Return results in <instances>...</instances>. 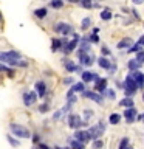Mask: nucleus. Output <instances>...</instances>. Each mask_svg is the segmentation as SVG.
I'll return each instance as SVG.
<instances>
[{
  "label": "nucleus",
  "mask_w": 144,
  "mask_h": 149,
  "mask_svg": "<svg viewBox=\"0 0 144 149\" xmlns=\"http://www.w3.org/2000/svg\"><path fill=\"white\" fill-rule=\"evenodd\" d=\"M132 45H133L132 37H124L123 40L118 42V48H125V47H132Z\"/></svg>",
  "instance_id": "4be33fe9"
},
{
  "label": "nucleus",
  "mask_w": 144,
  "mask_h": 149,
  "mask_svg": "<svg viewBox=\"0 0 144 149\" xmlns=\"http://www.w3.org/2000/svg\"><path fill=\"white\" fill-rule=\"evenodd\" d=\"M17 65H19V67H26V65H28V62H25V61H19V62H17Z\"/></svg>",
  "instance_id": "49530a36"
},
{
  "label": "nucleus",
  "mask_w": 144,
  "mask_h": 149,
  "mask_svg": "<svg viewBox=\"0 0 144 149\" xmlns=\"http://www.w3.org/2000/svg\"><path fill=\"white\" fill-rule=\"evenodd\" d=\"M68 2H71V3H76V2H79V0H68Z\"/></svg>",
  "instance_id": "3c124183"
},
{
  "label": "nucleus",
  "mask_w": 144,
  "mask_h": 149,
  "mask_svg": "<svg viewBox=\"0 0 144 149\" xmlns=\"http://www.w3.org/2000/svg\"><path fill=\"white\" fill-rule=\"evenodd\" d=\"M50 5H51V8L59 9V8H62V6H64V0H51Z\"/></svg>",
  "instance_id": "c756f323"
},
{
  "label": "nucleus",
  "mask_w": 144,
  "mask_h": 149,
  "mask_svg": "<svg viewBox=\"0 0 144 149\" xmlns=\"http://www.w3.org/2000/svg\"><path fill=\"white\" fill-rule=\"evenodd\" d=\"M31 137H33V143H36V144H37V143L40 141V137H39V134H33Z\"/></svg>",
  "instance_id": "79ce46f5"
},
{
  "label": "nucleus",
  "mask_w": 144,
  "mask_h": 149,
  "mask_svg": "<svg viewBox=\"0 0 144 149\" xmlns=\"http://www.w3.org/2000/svg\"><path fill=\"white\" fill-rule=\"evenodd\" d=\"M101 51H102V54H104V58H105V56H109V54H110V50H109V47H102V48H101Z\"/></svg>",
  "instance_id": "37998d69"
},
{
  "label": "nucleus",
  "mask_w": 144,
  "mask_h": 149,
  "mask_svg": "<svg viewBox=\"0 0 144 149\" xmlns=\"http://www.w3.org/2000/svg\"><path fill=\"white\" fill-rule=\"evenodd\" d=\"M9 130H11L12 137H17V138H30L31 137L30 129L25 127V126H22V124H17V123L9 124Z\"/></svg>",
  "instance_id": "f03ea898"
},
{
  "label": "nucleus",
  "mask_w": 144,
  "mask_h": 149,
  "mask_svg": "<svg viewBox=\"0 0 144 149\" xmlns=\"http://www.w3.org/2000/svg\"><path fill=\"white\" fill-rule=\"evenodd\" d=\"M67 44H68V40L65 39V37H64V39H53V40H51V51L56 53V51L62 50Z\"/></svg>",
  "instance_id": "6e6552de"
},
{
  "label": "nucleus",
  "mask_w": 144,
  "mask_h": 149,
  "mask_svg": "<svg viewBox=\"0 0 144 149\" xmlns=\"http://www.w3.org/2000/svg\"><path fill=\"white\" fill-rule=\"evenodd\" d=\"M82 95L85 96V98H88V100H91V101L98 102V104H102V96H101V95H98V93H95V92H85V90H84V92H82Z\"/></svg>",
  "instance_id": "dca6fc26"
},
{
  "label": "nucleus",
  "mask_w": 144,
  "mask_h": 149,
  "mask_svg": "<svg viewBox=\"0 0 144 149\" xmlns=\"http://www.w3.org/2000/svg\"><path fill=\"white\" fill-rule=\"evenodd\" d=\"M136 109L135 107H129L127 110L124 112V116H125V121H127V124H132L133 121H135V118H136Z\"/></svg>",
  "instance_id": "9b49d317"
},
{
  "label": "nucleus",
  "mask_w": 144,
  "mask_h": 149,
  "mask_svg": "<svg viewBox=\"0 0 144 149\" xmlns=\"http://www.w3.org/2000/svg\"><path fill=\"white\" fill-rule=\"evenodd\" d=\"M84 88H85V84H84V82H76V84H73V87L70 88L68 93H67V98L71 96L73 93H76V92H84Z\"/></svg>",
  "instance_id": "6ab92c4d"
},
{
  "label": "nucleus",
  "mask_w": 144,
  "mask_h": 149,
  "mask_svg": "<svg viewBox=\"0 0 144 149\" xmlns=\"http://www.w3.org/2000/svg\"><path fill=\"white\" fill-rule=\"evenodd\" d=\"M6 140H8V143L11 144L12 148H19V146H20V143H19V140H16V138H14L11 134H8V135H6Z\"/></svg>",
  "instance_id": "a878e982"
},
{
  "label": "nucleus",
  "mask_w": 144,
  "mask_h": 149,
  "mask_svg": "<svg viewBox=\"0 0 144 149\" xmlns=\"http://www.w3.org/2000/svg\"><path fill=\"white\" fill-rule=\"evenodd\" d=\"M104 95H105L107 98H110V100H115V98H116V95H115V92L111 90V88H107V90L104 92Z\"/></svg>",
  "instance_id": "e433bc0d"
},
{
  "label": "nucleus",
  "mask_w": 144,
  "mask_h": 149,
  "mask_svg": "<svg viewBox=\"0 0 144 149\" xmlns=\"http://www.w3.org/2000/svg\"><path fill=\"white\" fill-rule=\"evenodd\" d=\"M0 20H2V13H0Z\"/></svg>",
  "instance_id": "603ef678"
},
{
  "label": "nucleus",
  "mask_w": 144,
  "mask_h": 149,
  "mask_svg": "<svg viewBox=\"0 0 144 149\" xmlns=\"http://www.w3.org/2000/svg\"><path fill=\"white\" fill-rule=\"evenodd\" d=\"M62 113H64V112H62V109H60V110H57V112H56V113L53 115V118H54V120H59V118H60V115H62Z\"/></svg>",
  "instance_id": "c03bdc74"
},
{
  "label": "nucleus",
  "mask_w": 144,
  "mask_h": 149,
  "mask_svg": "<svg viewBox=\"0 0 144 149\" xmlns=\"http://www.w3.org/2000/svg\"><path fill=\"white\" fill-rule=\"evenodd\" d=\"M98 64H99V67H101V68H105V70L111 68V62H110V61L107 59V58H104V56L98 59Z\"/></svg>",
  "instance_id": "412c9836"
},
{
  "label": "nucleus",
  "mask_w": 144,
  "mask_h": 149,
  "mask_svg": "<svg viewBox=\"0 0 144 149\" xmlns=\"http://www.w3.org/2000/svg\"><path fill=\"white\" fill-rule=\"evenodd\" d=\"M48 110H50V102H48V101L39 106V112H40V113H46Z\"/></svg>",
  "instance_id": "473e14b6"
},
{
  "label": "nucleus",
  "mask_w": 144,
  "mask_h": 149,
  "mask_svg": "<svg viewBox=\"0 0 144 149\" xmlns=\"http://www.w3.org/2000/svg\"><path fill=\"white\" fill-rule=\"evenodd\" d=\"M62 64H64V68L67 70V72H70V73L76 72V68H78V65L74 64L73 61H70V59H64V61H62Z\"/></svg>",
  "instance_id": "aec40b11"
},
{
  "label": "nucleus",
  "mask_w": 144,
  "mask_h": 149,
  "mask_svg": "<svg viewBox=\"0 0 144 149\" xmlns=\"http://www.w3.org/2000/svg\"><path fill=\"white\" fill-rule=\"evenodd\" d=\"M19 61H20V53H19V51L9 50V51H2V53H0V62L2 64L16 67Z\"/></svg>",
  "instance_id": "f257e3e1"
},
{
  "label": "nucleus",
  "mask_w": 144,
  "mask_h": 149,
  "mask_svg": "<svg viewBox=\"0 0 144 149\" xmlns=\"http://www.w3.org/2000/svg\"><path fill=\"white\" fill-rule=\"evenodd\" d=\"M104 130H105V124L102 123H98L95 126H91L90 129H88V135H90V138L95 141V140H99L102 137V134H104Z\"/></svg>",
  "instance_id": "7ed1b4c3"
},
{
  "label": "nucleus",
  "mask_w": 144,
  "mask_h": 149,
  "mask_svg": "<svg viewBox=\"0 0 144 149\" xmlns=\"http://www.w3.org/2000/svg\"><path fill=\"white\" fill-rule=\"evenodd\" d=\"M79 61H81V64H82V65H87V67H90V65L95 62V56L90 54V53H87V54L79 56Z\"/></svg>",
  "instance_id": "f3484780"
},
{
  "label": "nucleus",
  "mask_w": 144,
  "mask_h": 149,
  "mask_svg": "<svg viewBox=\"0 0 144 149\" xmlns=\"http://www.w3.org/2000/svg\"><path fill=\"white\" fill-rule=\"evenodd\" d=\"M141 50H143V47L139 44H136V45H132L127 51H129V53H138V51H141Z\"/></svg>",
  "instance_id": "f704fd0d"
},
{
  "label": "nucleus",
  "mask_w": 144,
  "mask_h": 149,
  "mask_svg": "<svg viewBox=\"0 0 144 149\" xmlns=\"http://www.w3.org/2000/svg\"><path fill=\"white\" fill-rule=\"evenodd\" d=\"M119 106H123V107H133V100L132 98H124V100H121L119 101Z\"/></svg>",
  "instance_id": "bb28decb"
},
{
  "label": "nucleus",
  "mask_w": 144,
  "mask_h": 149,
  "mask_svg": "<svg viewBox=\"0 0 144 149\" xmlns=\"http://www.w3.org/2000/svg\"><path fill=\"white\" fill-rule=\"evenodd\" d=\"M143 101H144V95H143Z\"/></svg>",
  "instance_id": "864d4df0"
},
{
  "label": "nucleus",
  "mask_w": 144,
  "mask_h": 149,
  "mask_svg": "<svg viewBox=\"0 0 144 149\" xmlns=\"http://www.w3.org/2000/svg\"><path fill=\"white\" fill-rule=\"evenodd\" d=\"M102 146H104L102 140H95V141H93V149H101Z\"/></svg>",
  "instance_id": "4c0bfd02"
},
{
  "label": "nucleus",
  "mask_w": 144,
  "mask_h": 149,
  "mask_svg": "<svg viewBox=\"0 0 144 149\" xmlns=\"http://www.w3.org/2000/svg\"><path fill=\"white\" fill-rule=\"evenodd\" d=\"M36 149H51V148H50V146H46V144H44V143H39Z\"/></svg>",
  "instance_id": "a18cd8bd"
},
{
  "label": "nucleus",
  "mask_w": 144,
  "mask_h": 149,
  "mask_svg": "<svg viewBox=\"0 0 144 149\" xmlns=\"http://www.w3.org/2000/svg\"><path fill=\"white\" fill-rule=\"evenodd\" d=\"M101 19H102V20H110V19H111V11H110V9H102Z\"/></svg>",
  "instance_id": "7c9ffc66"
},
{
  "label": "nucleus",
  "mask_w": 144,
  "mask_h": 149,
  "mask_svg": "<svg viewBox=\"0 0 144 149\" xmlns=\"http://www.w3.org/2000/svg\"><path fill=\"white\" fill-rule=\"evenodd\" d=\"M74 140H78V141L85 144L88 140H91V138H90V135H88V130H76V132H74Z\"/></svg>",
  "instance_id": "9d476101"
},
{
  "label": "nucleus",
  "mask_w": 144,
  "mask_h": 149,
  "mask_svg": "<svg viewBox=\"0 0 144 149\" xmlns=\"http://www.w3.org/2000/svg\"><path fill=\"white\" fill-rule=\"evenodd\" d=\"M88 42H91V44H98V42H99V37H98V34H91V36H88Z\"/></svg>",
  "instance_id": "ea45409f"
},
{
  "label": "nucleus",
  "mask_w": 144,
  "mask_h": 149,
  "mask_svg": "<svg viewBox=\"0 0 144 149\" xmlns=\"http://www.w3.org/2000/svg\"><path fill=\"white\" fill-rule=\"evenodd\" d=\"M81 76H82L84 82H91V81H98V79H99V76H98L96 73H91V72H82Z\"/></svg>",
  "instance_id": "a211bd4d"
},
{
  "label": "nucleus",
  "mask_w": 144,
  "mask_h": 149,
  "mask_svg": "<svg viewBox=\"0 0 144 149\" xmlns=\"http://www.w3.org/2000/svg\"><path fill=\"white\" fill-rule=\"evenodd\" d=\"M34 88H36V93H37L40 98H44V96L46 95V86H45L44 81H37V82L34 84Z\"/></svg>",
  "instance_id": "2eb2a0df"
},
{
  "label": "nucleus",
  "mask_w": 144,
  "mask_h": 149,
  "mask_svg": "<svg viewBox=\"0 0 144 149\" xmlns=\"http://www.w3.org/2000/svg\"><path fill=\"white\" fill-rule=\"evenodd\" d=\"M95 90L104 93L107 90V79L105 78H99L98 81H95Z\"/></svg>",
  "instance_id": "4468645a"
},
{
  "label": "nucleus",
  "mask_w": 144,
  "mask_h": 149,
  "mask_svg": "<svg viewBox=\"0 0 144 149\" xmlns=\"http://www.w3.org/2000/svg\"><path fill=\"white\" fill-rule=\"evenodd\" d=\"M79 3H81V5H82V8H85V9H90V8H93L91 0H79Z\"/></svg>",
  "instance_id": "72a5a7b5"
},
{
  "label": "nucleus",
  "mask_w": 144,
  "mask_h": 149,
  "mask_svg": "<svg viewBox=\"0 0 144 149\" xmlns=\"http://www.w3.org/2000/svg\"><path fill=\"white\" fill-rule=\"evenodd\" d=\"M141 65H143V64H139L136 59H132V61H129V68L132 70V72H136V70H138L139 67H141Z\"/></svg>",
  "instance_id": "393cba45"
},
{
  "label": "nucleus",
  "mask_w": 144,
  "mask_h": 149,
  "mask_svg": "<svg viewBox=\"0 0 144 149\" xmlns=\"http://www.w3.org/2000/svg\"><path fill=\"white\" fill-rule=\"evenodd\" d=\"M91 115H93V112H91V110H88V109H87V110H84V116H85V120H90V118H91Z\"/></svg>",
  "instance_id": "a19ab883"
},
{
  "label": "nucleus",
  "mask_w": 144,
  "mask_h": 149,
  "mask_svg": "<svg viewBox=\"0 0 144 149\" xmlns=\"http://www.w3.org/2000/svg\"><path fill=\"white\" fill-rule=\"evenodd\" d=\"M130 76H132V79L138 84V87H144V73H141V72L136 70V72L130 73Z\"/></svg>",
  "instance_id": "ddd939ff"
},
{
  "label": "nucleus",
  "mask_w": 144,
  "mask_h": 149,
  "mask_svg": "<svg viewBox=\"0 0 144 149\" xmlns=\"http://www.w3.org/2000/svg\"><path fill=\"white\" fill-rule=\"evenodd\" d=\"M70 146H71V149H85V144L78 141V140H71V141H70Z\"/></svg>",
  "instance_id": "cd10ccee"
},
{
  "label": "nucleus",
  "mask_w": 144,
  "mask_h": 149,
  "mask_svg": "<svg viewBox=\"0 0 144 149\" xmlns=\"http://www.w3.org/2000/svg\"><path fill=\"white\" fill-rule=\"evenodd\" d=\"M79 40H81V39H79V36H78V34H74V36H73V39L70 40L68 44H67V45H65L64 48H62V51H64L65 54H70V53H71V51H73V50L78 47Z\"/></svg>",
  "instance_id": "0eeeda50"
},
{
  "label": "nucleus",
  "mask_w": 144,
  "mask_h": 149,
  "mask_svg": "<svg viewBox=\"0 0 144 149\" xmlns=\"http://www.w3.org/2000/svg\"><path fill=\"white\" fill-rule=\"evenodd\" d=\"M136 88H138V84L132 79V76H129L125 78V82H124V92H125V95H127V98L130 96H133L135 95V92H136Z\"/></svg>",
  "instance_id": "20e7f679"
},
{
  "label": "nucleus",
  "mask_w": 144,
  "mask_h": 149,
  "mask_svg": "<svg viewBox=\"0 0 144 149\" xmlns=\"http://www.w3.org/2000/svg\"><path fill=\"white\" fill-rule=\"evenodd\" d=\"M127 149H133V148H127Z\"/></svg>",
  "instance_id": "5fc2aeb1"
},
{
  "label": "nucleus",
  "mask_w": 144,
  "mask_h": 149,
  "mask_svg": "<svg viewBox=\"0 0 144 149\" xmlns=\"http://www.w3.org/2000/svg\"><path fill=\"white\" fill-rule=\"evenodd\" d=\"M64 84H73V78H65L64 79Z\"/></svg>",
  "instance_id": "de8ad7c7"
},
{
  "label": "nucleus",
  "mask_w": 144,
  "mask_h": 149,
  "mask_svg": "<svg viewBox=\"0 0 144 149\" xmlns=\"http://www.w3.org/2000/svg\"><path fill=\"white\" fill-rule=\"evenodd\" d=\"M46 8H37V9H34V16L36 17H39V19H44L45 16H46Z\"/></svg>",
  "instance_id": "c85d7f7f"
},
{
  "label": "nucleus",
  "mask_w": 144,
  "mask_h": 149,
  "mask_svg": "<svg viewBox=\"0 0 144 149\" xmlns=\"http://www.w3.org/2000/svg\"><path fill=\"white\" fill-rule=\"evenodd\" d=\"M136 61L139 64H144V51H138L136 53Z\"/></svg>",
  "instance_id": "58836bf2"
},
{
  "label": "nucleus",
  "mask_w": 144,
  "mask_h": 149,
  "mask_svg": "<svg viewBox=\"0 0 144 149\" xmlns=\"http://www.w3.org/2000/svg\"><path fill=\"white\" fill-rule=\"evenodd\" d=\"M68 126H70L71 129H76V130H79V127L85 126V123H84V120H82L79 115H76V113H71V115H68Z\"/></svg>",
  "instance_id": "39448f33"
},
{
  "label": "nucleus",
  "mask_w": 144,
  "mask_h": 149,
  "mask_svg": "<svg viewBox=\"0 0 144 149\" xmlns=\"http://www.w3.org/2000/svg\"><path fill=\"white\" fill-rule=\"evenodd\" d=\"M90 25H91V19H90V17L82 19V22H81V28H82V30H87Z\"/></svg>",
  "instance_id": "2f4dec72"
},
{
  "label": "nucleus",
  "mask_w": 144,
  "mask_h": 149,
  "mask_svg": "<svg viewBox=\"0 0 144 149\" xmlns=\"http://www.w3.org/2000/svg\"><path fill=\"white\" fill-rule=\"evenodd\" d=\"M0 72H2V73H6L9 78H12V76H14V70H12V68H9V67H6V65L2 64V62H0Z\"/></svg>",
  "instance_id": "5701e85b"
},
{
  "label": "nucleus",
  "mask_w": 144,
  "mask_h": 149,
  "mask_svg": "<svg viewBox=\"0 0 144 149\" xmlns=\"http://www.w3.org/2000/svg\"><path fill=\"white\" fill-rule=\"evenodd\" d=\"M109 123L110 124H119L121 123V115L119 113H111L109 116Z\"/></svg>",
  "instance_id": "b1692460"
},
{
  "label": "nucleus",
  "mask_w": 144,
  "mask_h": 149,
  "mask_svg": "<svg viewBox=\"0 0 144 149\" xmlns=\"http://www.w3.org/2000/svg\"><path fill=\"white\" fill-rule=\"evenodd\" d=\"M138 120H141L143 123H144V113H143V115H139V116H138Z\"/></svg>",
  "instance_id": "8fccbe9b"
},
{
  "label": "nucleus",
  "mask_w": 144,
  "mask_h": 149,
  "mask_svg": "<svg viewBox=\"0 0 144 149\" xmlns=\"http://www.w3.org/2000/svg\"><path fill=\"white\" fill-rule=\"evenodd\" d=\"M87 53H90V42H88V39L85 37V39L81 40V47H79L78 56H82V54H87Z\"/></svg>",
  "instance_id": "f8f14e48"
},
{
  "label": "nucleus",
  "mask_w": 144,
  "mask_h": 149,
  "mask_svg": "<svg viewBox=\"0 0 144 149\" xmlns=\"http://www.w3.org/2000/svg\"><path fill=\"white\" fill-rule=\"evenodd\" d=\"M138 44H139V45H141V47L144 45V36H141V37H139V40H138Z\"/></svg>",
  "instance_id": "09e8293b"
},
{
  "label": "nucleus",
  "mask_w": 144,
  "mask_h": 149,
  "mask_svg": "<svg viewBox=\"0 0 144 149\" xmlns=\"http://www.w3.org/2000/svg\"><path fill=\"white\" fill-rule=\"evenodd\" d=\"M54 31L59 33V34H62L65 37V36H68L70 33H73V26L68 25V23H65V22H57L54 25Z\"/></svg>",
  "instance_id": "423d86ee"
},
{
  "label": "nucleus",
  "mask_w": 144,
  "mask_h": 149,
  "mask_svg": "<svg viewBox=\"0 0 144 149\" xmlns=\"http://www.w3.org/2000/svg\"><path fill=\"white\" fill-rule=\"evenodd\" d=\"M22 98H23V104L28 107V106H31V104H34V102H36L37 93H36V92H25Z\"/></svg>",
  "instance_id": "1a4fd4ad"
},
{
  "label": "nucleus",
  "mask_w": 144,
  "mask_h": 149,
  "mask_svg": "<svg viewBox=\"0 0 144 149\" xmlns=\"http://www.w3.org/2000/svg\"><path fill=\"white\" fill-rule=\"evenodd\" d=\"M129 148V138L127 137H124L123 140H121V143H119V148L118 149H127Z\"/></svg>",
  "instance_id": "c9c22d12"
}]
</instances>
